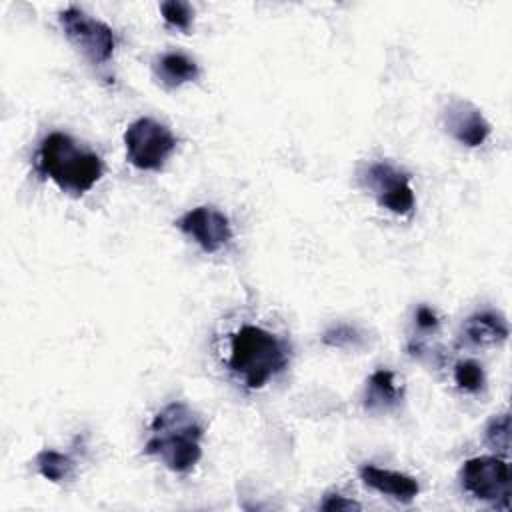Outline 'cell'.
<instances>
[{
    "mask_svg": "<svg viewBox=\"0 0 512 512\" xmlns=\"http://www.w3.org/2000/svg\"><path fill=\"white\" fill-rule=\"evenodd\" d=\"M202 434L198 414L184 402H172L154 416L144 454L154 456L172 472H188L202 458Z\"/></svg>",
    "mask_w": 512,
    "mask_h": 512,
    "instance_id": "1",
    "label": "cell"
},
{
    "mask_svg": "<svg viewBox=\"0 0 512 512\" xmlns=\"http://www.w3.org/2000/svg\"><path fill=\"white\" fill-rule=\"evenodd\" d=\"M36 168L62 192L80 196L102 178V160L70 134L50 132L36 152Z\"/></svg>",
    "mask_w": 512,
    "mask_h": 512,
    "instance_id": "2",
    "label": "cell"
},
{
    "mask_svg": "<svg viewBox=\"0 0 512 512\" xmlns=\"http://www.w3.org/2000/svg\"><path fill=\"white\" fill-rule=\"evenodd\" d=\"M226 364L246 388L258 390L288 366V348L270 330L244 324L230 336Z\"/></svg>",
    "mask_w": 512,
    "mask_h": 512,
    "instance_id": "3",
    "label": "cell"
},
{
    "mask_svg": "<svg viewBox=\"0 0 512 512\" xmlns=\"http://www.w3.org/2000/svg\"><path fill=\"white\" fill-rule=\"evenodd\" d=\"M128 162L138 170H160L176 150V136L154 118H138L124 132Z\"/></svg>",
    "mask_w": 512,
    "mask_h": 512,
    "instance_id": "4",
    "label": "cell"
},
{
    "mask_svg": "<svg viewBox=\"0 0 512 512\" xmlns=\"http://www.w3.org/2000/svg\"><path fill=\"white\" fill-rule=\"evenodd\" d=\"M58 20L64 36L90 64H106L112 58L116 36L106 22L88 16L76 6L62 10Z\"/></svg>",
    "mask_w": 512,
    "mask_h": 512,
    "instance_id": "5",
    "label": "cell"
},
{
    "mask_svg": "<svg viewBox=\"0 0 512 512\" xmlns=\"http://www.w3.org/2000/svg\"><path fill=\"white\" fill-rule=\"evenodd\" d=\"M460 484L474 498L496 508L508 510L510 504V466L500 456H476L460 468Z\"/></svg>",
    "mask_w": 512,
    "mask_h": 512,
    "instance_id": "6",
    "label": "cell"
},
{
    "mask_svg": "<svg viewBox=\"0 0 512 512\" xmlns=\"http://www.w3.org/2000/svg\"><path fill=\"white\" fill-rule=\"evenodd\" d=\"M366 188L372 192L376 202L392 214L406 216L414 210V190L406 172L398 170L390 162H374L362 176Z\"/></svg>",
    "mask_w": 512,
    "mask_h": 512,
    "instance_id": "7",
    "label": "cell"
},
{
    "mask_svg": "<svg viewBox=\"0 0 512 512\" xmlns=\"http://www.w3.org/2000/svg\"><path fill=\"white\" fill-rule=\"evenodd\" d=\"M176 226L204 252H218L232 240L230 220L212 206H196L182 214Z\"/></svg>",
    "mask_w": 512,
    "mask_h": 512,
    "instance_id": "8",
    "label": "cell"
},
{
    "mask_svg": "<svg viewBox=\"0 0 512 512\" xmlns=\"http://www.w3.org/2000/svg\"><path fill=\"white\" fill-rule=\"evenodd\" d=\"M442 126L456 142L468 148L484 144L490 134V124L484 114L462 98H454L442 108Z\"/></svg>",
    "mask_w": 512,
    "mask_h": 512,
    "instance_id": "9",
    "label": "cell"
},
{
    "mask_svg": "<svg viewBox=\"0 0 512 512\" xmlns=\"http://www.w3.org/2000/svg\"><path fill=\"white\" fill-rule=\"evenodd\" d=\"M358 474L368 488H372L388 498H394L398 502H412L420 492V484L414 476H408V474H402L396 470H386V468H378L374 464H364V466H360Z\"/></svg>",
    "mask_w": 512,
    "mask_h": 512,
    "instance_id": "10",
    "label": "cell"
},
{
    "mask_svg": "<svg viewBox=\"0 0 512 512\" xmlns=\"http://www.w3.org/2000/svg\"><path fill=\"white\" fill-rule=\"evenodd\" d=\"M508 334H510L508 322L504 320L502 314L492 310H482L464 320L460 338L462 342L472 346H496L506 342Z\"/></svg>",
    "mask_w": 512,
    "mask_h": 512,
    "instance_id": "11",
    "label": "cell"
},
{
    "mask_svg": "<svg viewBox=\"0 0 512 512\" xmlns=\"http://www.w3.org/2000/svg\"><path fill=\"white\" fill-rule=\"evenodd\" d=\"M402 400V386L396 382L394 372L376 370L366 380L364 388V408L370 412H388L396 408Z\"/></svg>",
    "mask_w": 512,
    "mask_h": 512,
    "instance_id": "12",
    "label": "cell"
},
{
    "mask_svg": "<svg viewBox=\"0 0 512 512\" xmlns=\"http://www.w3.org/2000/svg\"><path fill=\"white\" fill-rule=\"evenodd\" d=\"M154 74L166 88H176L194 82L200 76L198 64L182 52H166L154 60Z\"/></svg>",
    "mask_w": 512,
    "mask_h": 512,
    "instance_id": "13",
    "label": "cell"
},
{
    "mask_svg": "<svg viewBox=\"0 0 512 512\" xmlns=\"http://www.w3.org/2000/svg\"><path fill=\"white\" fill-rule=\"evenodd\" d=\"M36 470L50 482H62L72 476L74 460L58 450L46 448L36 454Z\"/></svg>",
    "mask_w": 512,
    "mask_h": 512,
    "instance_id": "14",
    "label": "cell"
},
{
    "mask_svg": "<svg viewBox=\"0 0 512 512\" xmlns=\"http://www.w3.org/2000/svg\"><path fill=\"white\" fill-rule=\"evenodd\" d=\"M454 382L462 392L476 394L486 384L484 368L476 360H460L454 366Z\"/></svg>",
    "mask_w": 512,
    "mask_h": 512,
    "instance_id": "15",
    "label": "cell"
},
{
    "mask_svg": "<svg viewBox=\"0 0 512 512\" xmlns=\"http://www.w3.org/2000/svg\"><path fill=\"white\" fill-rule=\"evenodd\" d=\"M484 440L492 450H496L500 454L508 452V448H510V416H508V412H502V414H496L490 418V422L486 424Z\"/></svg>",
    "mask_w": 512,
    "mask_h": 512,
    "instance_id": "16",
    "label": "cell"
},
{
    "mask_svg": "<svg viewBox=\"0 0 512 512\" xmlns=\"http://www.w3.org/2000/svg\"><path fill=\"white\" fill-rule=\"evenodd\" d=\"M160 12H162V18L168 26L172 28H178L182 32H188L190 26H192V20H194V10L188 2H182V0H168V2H162L160 4Z\"/></svg>",
    "mask_w": 512,
    "mask_h": 512,
    "instance_id": "17",
    "label": "cell"
},
{
    "mask_svg": "<svg viewBox=\"0 0 512 512\" xmlns=\"http://www.w3.org/2000/svg\"><path fill=\"white\" fill-rule=\"evenodd\" d=\"M328 346H358L362 342V336L356 328L352 326H346V324H340V326H334L332 330H328L322 338Z\"/></svg>",
    "mask_w": 512,
    "mask_h": 512,
    "instance_id": "18",
    "label": "cell"
},
{
    "mask_svg": "<svg viewBox=\"0 0 512 512\" xmlns=\"http://www.w3.org/2000/svg\"><path fill=\"white\" fill-rule=\"evenodd\" d=\"M362 506L356 500H350L342 494H326V498L320 502V510L328 512H340V510H360Z\"/></svg>",
    "mask_w": 512,
    "mask_h": 512,
    "instance_id": "19",
    "label": "cell"
},
{
    "mask_svg": "<svg viewBox=\"0 0 512 512\" xmlns=\"http://www.w3.org/2000/svg\"><path fill=\"white\" fill-rule=\"evenodd\" d=\"M438 316H436V312L432 310V308H428V306H420L418 310H416V326L420 328V330H436L438 328Z\"/></svg>",
    "mask_w": 512,
    "mask_h": 512,
    "instance_id": "20",
    "label": "cell"
}]
</instances>
